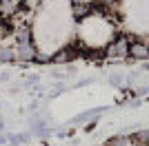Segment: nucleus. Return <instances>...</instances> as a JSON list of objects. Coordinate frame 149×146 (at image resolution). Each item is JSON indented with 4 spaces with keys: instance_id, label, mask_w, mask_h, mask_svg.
Returning <instances> with one entry per match:
<instances>
[{
    "instance_id": "nucleus-1",
    "label": "nucleus",
    "mask_w": 149,
    "mask_h": 146,
    "mask_svg": "<svg viewBox=\"0 0 149 146\" xmlns=\"http://www.w3.org/2000/svg\"><path fill=\"white\" fill-rule=\"evenodd\" d=\"M129 38L118 36L105 47V58L107 60H129Z\"/></svg>"
},
{
    "instance_id": "nucleus-2",
    "label": "nucleus",
    "mask_w": 149,
    "mask_h": 146,
    "mask_svg": "<svg viewBox=\"0 0 149 146\" xmlns=\"http://www.w3.org/2000/svg\"><path fill=\"white\" fill-rule=\"evenodd\" d=\"M129 60H136V62L149 60V42H145V40H131L129 42Z\"/></svg>"
},
{
    "instance_id": "nucleus-3",
    "label": "nucleus",
    "mask_w": 149,
    "mask_h": 146,
    "mask_svg": "<svg viewBox=\"0 0 149 146\" xmlns=\"http://www.w3.org/2000/svg\"><path fill=\"white\" fill-rule=\"evenodd\" d=\"M105 111H107V106H100V109H91V111H85V113H80V115H76L74 120L69 122V124L74 126V124H85V122H91L93 117H98L100 113H105Z\"/></svg>"
},
{
    "instance_id": "nucleus-4",
    "label": "nucleus",
    "mask_w": 149,
    "mask_h": 146,
    "mask_svg": "<svg viewBox=\"0 0 149 146\" xmlns=\"http://www.w3.org/2000/svg\"><path fill=\"white\" fill-rule=\"evenodd\" d=\"M31 140V133H7V144L9 146H20Z\"/></svg>"
},
{
    "instance_id": "nucleus-5",
    "label": "nucleus",
    "mask_w": 149,
    "mask_h": 146,
    "mask_svg": "<svg viewBox=\"0 0 149 146\" xmlns=\"http://www.w3.org/2000/svg\"><path fill=\"white\" fill-rule=\"evenodd\" d=\"M105 146H134V137H125V135H120V137H111V140L107 142Z\"/></svg>"
},
{
    "instance_id": "nucleus-6",
    "label": "nucleus",
    "mask_w": 149,
    "mask_h": 146,
    "mask_svg": "<svg viewBox=\"0 0 149 146\" xmlns=\"http://www.w3.org/2000/svg\"><path fill=\"white\" fill-rule=\"evenodd\" d=\"M107 80H109V84H111V86H123L125 75L120 71H113V73H109V78H107Z\"/></svg>"
},
{
    "instance_id": "nucleus-7",
    "label": "nucleus",
    "mask_w": 149,
    "mask_h": 146,
    "mask_svg": "<svg viewBox=\"0 0 149 146\" xmlns=\"http://www.w3.org/2000/svg\"><path fill=\"white\" fill-rule=\"evenodd\" d=\"M36 82H40V73H22V84L31 86Z\"/></svg>"
},
{
    "instance_id": "nucleus-8",
    "label": "nucleus",
    "mask_w": 149,
    "mask_h": 146,
    "mask_svg": "<svg viewBox=\"0 0 149 146\" xmlns=\"http://www.w3.org/2000/svg\"><path fill=\"white\" fill-rule=\"evenodd\" d=\"M138 78H140V71H131L129 75H125V82H129V84H131V82H136Z\"/></svg>"
},
{
    "instance_id": "nucleus-9",
    "label": "nucleus",
    "mask_w": 149,
    "mask_h": 146,
    "mask_svg": "<svg viewBox=\"0 0 149 146\" xmlns=\"http://www.w3.org/2000/svg\"><path fill=\"white\" fill-rule=\"evenodd\" d=\"M9 80H11V73H7V71L0 73V82H9Z\"/></svg>"
},
{
    "instance_id": "nucleus-10",
    "label": "nucleus",
    "mask_w": 149,
    "mask_h": 146,
    "mask_svg": "<svg viewBox=\"0 0 149 146\" xmlns=\"http://www.w3.org/2000/svg\"><path fill=\"white\" fill-rule=\"evenodd\" d=\"M138 95H147V93H149V89H147V86H140V89H138Z\"/></svg>"
},
{
    "instance_id": "nucleus-11",
    "label": "nucleus",
    "mask_w": 149,
    "mask_h": 146,
    "mask_svg": "<svg viewBox=\"0 0 149 146\" xmlns=\"http://www.w3.org/2000/svg\"><path fill=\"white\" fill-rule=\"evenodd\" d=\"M5 144H7V133L0 131V146H5Z\"/></svg>"
},
{
    "instance_id": "nucleus-12",
    "label": "nucleus",
    "mask_w": 149,
    "mask_h": 146,
    "mask_svg": "<svg viewBox=\"0 0 149 146\" xmlns=\"http://www.w3.org/2000/svg\"><path fill=\"white\" fill-rule=\"evenodd\" d=\"M147 146H149V142H147Z\"/></svg>"
}]
</instances>
